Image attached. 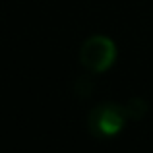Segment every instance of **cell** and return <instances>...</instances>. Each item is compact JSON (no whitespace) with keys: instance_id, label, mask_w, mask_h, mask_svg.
Wrapping results in <instances>:
<instances>
[{"instance_id":"1","label":"cell","mask_w":153,"mask_h":153,"mask_svg":"<svg viewBox=\"0 0 153 153\" xmlns=\"http://www.w3.org/2000/svg\"><path fill=\"white\" fill-rule=\"evenodd\" d=\"M128 120L126 107L114 101L95 105L87 114V128L97 138H114L124 130Z\"/></svg>"},{"instance_id":"2","label":"cell","mask_w":153,"mask_h":153,"mask_svg":"<svg viewBox=\"0 0 153 153\" xmlns=\"http://www.w3.org/2000/svg\"><path fill=\"white\" fill-rule=\"evenodd\" d=\"M79 64L91 74H103L114 64L116 60V45L112 39L105 35L87 37L79 47Z\"/></svg>"},{"instance_id":"3","label":"cell","mask_w":153,"mask_h":153,"mask_svg":"<svg viewBox=\"0 0 153 153\" xmlns=\"http://www.w3.org/2000/svg\"><path fill=\"white\" fill-rule=\"evenodd\" d=\"M124 107H126L128 118H132V120H142L143 116H146V112H147V103L143 101V99H140V97L128 99V103L124 105Z\"/></svg>"}]
</instances>
